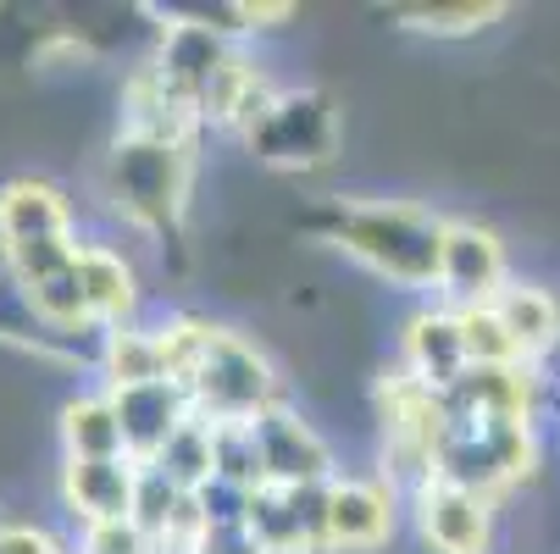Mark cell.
I'll return each instance as SVG.
<instances>
[{
    "label": "cell",
    "instance_id": "cell-1",
    "mask_svg": "<svg viewBox=\"0 0 560 554\" xmlns=\"http://www.w3.org/2000/svg\"><path fill=\"white\" fill-rule=\"evenodd\" d=\"M444 222L417 200H345L334 205L328 245L406 294H439Z\"/></svg>",
    "mask_w": 560,
    "mask_h": 554
},
{
    "label": "cell",
    "instance_id": "cell-2",
    "mask_svg": "<svg viewBox=\"0 0 560 554\" xmlns=\"http://www.w3.org/2000/svg\"><path fill=\"white\" fill-rule=\"evenodd\" d=\"M189 184H195V150L189 144H155V139L117 133L106 162H101V189H106L112 211L128 227L150 233V239H167L184 222Z\"/></svg>",
    "mask_w": 560,
    "mask_h": 554
},
{
    "label": "cell",
    "instance_id": "cell-3",
    "mask_svg": "<svg viewBox=\"0 0 560 554\" xmlns=\"http://www.w3.org/2000/svg\"><path fill=\"white\" fill-rule=\"evenodd\" d=\"M538 465V422L533 416H471L450 422L439 444V478L455 488H471L483 499H500L522 488Z\"/></svg>",
    "mask_w": 560,
    "mask_h": 554
},
{
    "label": "cell",
    "instance_id": "cell-4",
    "mask_svg": "<svg viewBox=\"0 0 560 554\" xmlns=\"http://www.w3.org/2000/svg\"><path fill=\"white\" fill-rule=\"evenodd\" d=\"M184 388H189L200 422H256L261 411L283 405L272 361L233 328H217L211 350L200 355Z\"/></svg>",
    "mask_w": 560,
    "mask_h": 554
},
{
    "label": "cell",
    "instance_id": "cell-5",
    "mask_svg": "<svg viewBox=\"0 0 560 554\" xmlns=\"http://www.w3.org/2000/svg\"><path fill=\"white\" fill-rule=\"evenodd\" d=\"M245 150L261 167H278V173L328 167L339 150V111L323 90H283L272 117L245 139Z\"/></svg>",
    "mask_w": 560,
    "mask_h": 554
},
{
    "label": "cell",
    "instance_id": "cell-6",
    "mask_svg": "<svg viewBox=\"0 0 560 554\" xmlns=\"http://www.w3.org/2000/svg\"><path fill=\"white\" fill-rule=\"evenodd\" d=\"M511 283V256L505 239L483 222L450 216L444 222V261H439V305L460 310V305H489L500 288Z\"/></svg>",
    "mask_w": 560,
    "mask_h": 554
},
{
    "label": "cell",
    "instance_id": "cell-7",
    "mask_svg": "<svg viewBox=\"0 0 560 554\" xmlns=\"http://www.w3.org/2000/svg\"><path fill=\"white\" fill-rule=\"evenodd\" d=\"M256 444H261V465L272 488H323L339 478V455L334 444L316 433V422H305L289 400L261 411L256 422Z\"/></svg>",
    "mask_w": 560,
    "mask_h": 554
},
{
    "label": "cell",
    "instance_id": "cell-8",
    "mask_svg": "<svg viewBox=\"0 0 560 554\" xmlns=\"http://www.w3.org/2000/svg\"><path fill=\"white\" fill-rule=\"evenodd\" d=\"M406 510L428 554H489L494 549V499L471 494V488L433 478L428 488L406 499Z\"/></svg>",
    "mask_w": 560,
    "mask_h": 554
},
{
    "label": "cell",
    "instance_id": "cell-9",
    "mask_svg": "<svg viewBox=\"0 0 560 554\" xmlns=\"http://www.w3.org/2000/svg\"><path fill=\"white\" fill-rule=\"evenodd\" d=\"M406 494H394L383 478H339L328 483V554H372L394 538Z\"/></svg>",
    "mask_w": 560,
    "mask_h": 554
},
{
    "label": "cell",
    "instance_id": "cell-10",
    "mask_svg": "<svg viewBox=\"0 0 560 554\" xmlns=\"http://www.w3.org/2000/svg\"><path fill=\"white\" fill-rule=\"evenodd\" d=\"M233 50H238V45H233V34H228L222 23H206V17H167L162 34H155L150 67L162 72L184 101H195V111H200V101H206V90H211V78L233 61Z\"/></svg>",
    "mask_w": 560,
    "mask_h": 554
},
{
    "label": "cell",
    "instance_id": "cell-11",
    "mask_svg": "<svg viewBox=\"0 0 560 554\" xmlns=\"http://www.w3.org/2000/svg\"><path fill=\"white\" fill-rule=\"evenodd\" d=\"M117 400V422H122V444L133 465H155L162 449L195 422V400L189 388L162 377V382H139V388H112Z\"/></svg>",
    "mask_w": 560,
    "mask_h": 554
},
{
    "label": "cell",
    "instance_id": "cell-12",
    "mask_svg": "<svg viewBox=\"0 0 560 554\" xmlns=\"http://www.w3.org/2000/svg\"><path fill=\"white\" fill-rule=\"evenodd\" d=\"M50 239H78V211H72L67 189L50 178L0 184V256L50 245Z\"/></svg>",
    "mask_w": 560,
    "mask_h": 554
},
{
    "label": "cell",
    "instance_id": "cell-13",
    "mask_svg": "<svg viewBox=\"0 0 560 554\" xmlns=\"http://www.w3.org/2000/svg\"><path fill=\"white\" fill-rule=\"evenodd\" d=\"M139 465L133 460H61V505L78 527L133 521Z\"/></svg>",
    "mask_w": 560,
    "mask_h": 554
},
{
    "label": "cell",
    "instance_id": "cell-14",
    "mask_svg": "<svg viewBox=\"0 0 560 554\" xmlns=\"http://www.w3.org/2000/svg\"><path fill=\"white\" fill-rule=\"evenodd\" d=\"M200 111L195 101H184L162 72H155L150 61L133 67V78L122 84V128L128 139H155V144H189L195 150V133H200Z\"/></svg>",
    "mask_w": 560,
    "mask_h": 554
},
{
    "label": "cell",
    "instance_id": "cell-15",
    "mask_svg": "<svg viewBox=\"0 0 560 554\" xmlns=\"http://www.w3.org/2000/svg\"><path fill=\"white\" fill-rule=\"evenodd\" d=\"M72 272H78V288H84L95 333H112V328L139 322V272H133V261L117 245L84 239V245H78Z\"/></svg>",
    "mask_w": 560,
    "mask_h": 554
},
{
    "label": "cell",
    "instance_id": "cell-16",
    "mask_svg": "<svg viewBox=\"0 0 560 554\" xmlns=\"http://www.w3.org/2000/svg\"><path fill=\"white\" fill-rule=\"evenodd\" d=\"M394 366L444 393L466 372V344H460V328H455V310L439 305V299L417 305L406 316V328H399V361Z\"/></svg>",
    "mask_w": 560,
    "mask_h": 554
},
{
    "label": "cell",
    "instance_id": "cell-17",
    "mask_svg": "<svg viewBox=\"0 0 560 554\" xmlns=\"http://www.w3.org/2000/svg\"><path fill=\"white\" fill-rule=\"evenodd\" d=\"M538 405V366H466L444 388L450 422L471 416H533Z\"/></svg>",
    "mask_w": 560,
    "mask_h": 554
},
{
    "label": "cell",
    "instance_id": "cell-18",
    "mask_svg": "<svg viewBox=\"0 0 560 554\" xmlns=\"http://www.w3.org/2000/svg\"><path fill=\"white\" fill-rule=\"evenodd\" d=\"M489 305L500 310V322L516 339V350H522L527 366H538L544 355L560 350V294L555 288H544L533 278H511Z\"/></svg>",
    "mask_w": 560,
    "mask_h": 554
},
{
    "label": "cell",
    "instance_id": "cell-19",
    "mask_svg": "<svg viewBox=\"0 0 560 554\" xmlns=\"http://www.w3.org/2000/svg\"><path fill=\"white\" fill-rule=\"evenodd\" d=\"M56 438H61V460H128L112 388L72 393L56 416Z\"/></svg>",
    "mask_w": 560,
    "mask_h": 554
},
{
    "label": "cell",
    "instance_id": "cell-20",
    "mask_svg": "<svg viewBox=\"0 0 560 554\" xmlns=\"http://www.w3.org/2000/svg\"><path fill=\"white\" fill-rule=\"evenodd\" d=\"M95 372L101 388H139V382H162L167 377V355H162V333L155 322H128L95 339Z\"/></svg>",
    "mask_w": 560,
    "mask_h": 554
},
{
    "label": "cell",
    "instance_id": "cell-21",
    "mask_svg": "<svg viewBox=\"0 0 560 554\" xmlns=\"http://www.w3.org/2000/svg\"><path fill=\"white\" fill-rule=\"evenodd\" d=\"M18 299H23V310L34 316L39 328H50V333H95V322H90V305H84V288H78V272H56V278H45V283H34V288H12ZM101 339V333H95Z\"/></svg>",
    "mask_w": 560,
    "mask_h": 554
},
{
    "label": "cell",
    "instance_id": "cell-22",
    "mask_svg": "<svg viewBox=\"0 0 560 554\" xmlns=\"http://www.w3.org/2000/svg\"><path fill=\"white\" fill-rule=\"evenodd\" d=\"M245 527L256 532L261 554H316L311 538H305V527H300V510H294V494H289V488L261 483V488L250 494V516H245Z\"/></svg>",
    "mask_w": 560,
    "mask_h": 554
},
{
    "label": "cell",
    "instance_id": "cell-23",
    "mask_svg": "<svg viewBox=\"0 0 560 554\" xmlns=\"http://www.w3.org/2000/svg\"><path fill=\"white\" fill-rule=\"evenodd\" d=\"M211 460H217V483H233L256 494L267 483V465H261V444L250 422H211Z\"/></svg>",
    "mask_w": 560,
    "mask_h": 554
},
{
    "label": "cell",
    "instance_id": "cell-24",
    "mask_svg": "<svg viewBox=\"0 0 560 554\" xmlns=\"http://www.w3.org/2000/svg\"><path fill=\"white\" fill-rule=\"evenodd\" d=\"M155 471L173 483V488H184V494H200V488H211L217 483V460H211V422H189L167 449H162V460H155Z\"/></svg>",
    "mask_w": 560,
    "mask_h": 554
},
{
    "label": "cell",
    "instance_id": "cell-25",
    "mask_svg": "<svg viewBox=\"0 0 560 554\" xmlns=\"http://www.w3.org/2000/svg\"><path fill=\"white\" fill-rule=\"evenodd\" d=\"M455 328H460V344H466V366H527L494 305H460Z\"/></svg>",
    "mask_w": 560,
    "mask_h": 554
},
{
    "label": "cell",
    "instance_id": "cell-26",
    "mask_svg": "<svg viewBox=\"0 0 560 554\" xmlns=\"http://www.w3.org/2000/svg\"><path fill=\"white\" fill-rule=\"evenodd\" d=\"M505 7H477V0H460V7H406L399 12V28L406 34H433V39H466L477 28L500 23Z\"/></svg>",
    "mask_w": 560,
    "mask_h": 554
},
{
    "label": "cell",
    "instance_id": "cell-27",
    "mask_svg": "<svg viewBox=\"0 0 560 554\" xmlns=\"http://www.w3.org/2000/svg\"><path fill=\"white\" fill-rule=\"evenodd\" d=\"M78 554H162L133 521H106V527H78Z\"/></svg>",
    "mask_w": 560,
    "mask_h": 554
},
{
    "label": "cell",
    "instance_id": "cell-28",
    "mask_svg": "<svg viewBox=\"0 0 560 554\" xmlns=\"http://www.w3.org/2000/svg\"><path fill=\"white\" fill-rule=\"evenodd\" d=\"M0 554H67V543L39 521H0Z\"/></svg>",
    "mask_w": 560,
    "mask_h": 554
},
{
    "label": "cell",
    "instance_id": "cell-29",
    "mask_svg": "<svg viewBox=\"0 0 560 554\" xmlns=\"http://www.w3.org/2000/svg\"><path fill=\"white\" fill-rule=\"evenodd\" d=\"M189 554H261V543L250 527H200Z\"/></svg>",
    "mask_w": 560,
    "mask_h": 554
}]
</instances>
